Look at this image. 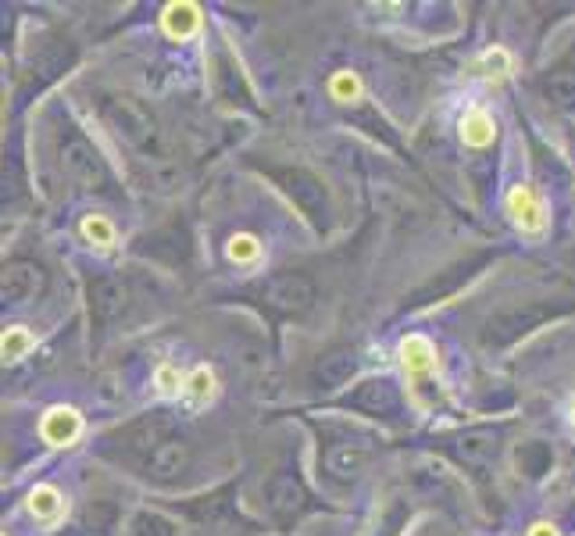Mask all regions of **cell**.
I'll use <instances>...</instances> for the list:
<instances>
[{"label":"cell","mask_w":575,"mask_h":536,"mask_svg":"<svg viewBox=\"0 0 575 536\" xmlns=\"http://www.w3.org/2000/svg\"><path fill=\"white\" fill-rule=\"evenodd\" d=\"M551 318V311L540 305H514V307H504L497 311L494 318H490V325H486V343H494V347H507V343H514L518 336H525V333H533L540 322H547Z\"/></svg>","instance_id":"1"},{"label":"cell","mask_w":575,"mask_h":536,"mask_svg":"<svg viewBox=\"0 0 575 536\" xmlns=\"http://www.w3.org/2000/svg\"><path fill=\"white\" fill-rule=\"evenodd\" d=\"M43 268L40 265H25V261H18V265H7L4 268V283H0V290H4V301H11V305H25V301H33L40 290H43Z\"/></svg>","instance_id":"2"},{"label":"cell","mask_w":575,"mask_h":536,"mask_svg":"<svg viewBox=\"0 0 575 536\" xmlns=\"http://www.w3.org/2000/svg\"><path fill=\"white\" fill-rule=\"evenodd\" d=\"M265 297L269 305L279 307V311H307L311 301H315V287L304 279V276H279L265 287Z\"/></svg>","instance_id":"3"},{"label":"cell","mask_w":575,"mask_h":536,"mask_svg":"<svg viewBox=\"0 0 575 536\" xmlns=\"http://www.w3.org/2000/svg\"><path fill=\"white\" fill-rule=\"evenodd\" d=\"M507 215L522 226V232H543L547 230V215H543V204L536 201L533 186L518 183L511 193H507Z\"/></svg>","instance_id":"4"},{"label":"cell","mask_w":575,"mask_h":536,"mask_svg":"<svg viewBox=\"0 0 575 536\" xmlns=\"http://www.w3.org/2000/svg\"><path fill=\"white\" fill-rule=\"evenodd\" d=\"M190 465V447L183 440H161V447H154L146 455V475L154 479H172Z\"/></svg>","instance_id":"5"},{"label":"cell","mask_w":575,"mask_h":536,"mask_svg":"<svg viewBox=\"0 0 575 536\" xmlns=\"http://www.w3.org/2000/svg\"><path fill=\"white\" fill-rule=\"evenodd\" d=\"M40 433L51 447H69L75 437L82 433V418L75 408H51L40 422Z\"/></svg>","instance_id":"6"},{"label":"cell","mask_w":575,"mask_h":536,"mask_svg":"<svg viewBox=\"0 0 575 536\" xmlns=\"http://www.w3.org/2000/svg\"><path fill=\"white\" fill-rule=\"evenodd\" d=\"M90 307L97 322H111L126 311V287L118 279H93L90 283Z\"/></svg>","instance_id":"7"},{"label":"cell","mask_w":575,"mask_h":536,"mask_svg":"<svg viewBox=\"0 0 575 536\" xmlns=\"http://www.w3.org/2000/svg\"><path fill=\"white\" fill-rule=\"evenodd\" d=\"M65 168L82 186H100L104 183V168L97 161V151H90L86 144H69L65 147Z\"/></svg>","instance_id":"8"},{"label":"cell","mask_w":575,"mask_h":536,"mask_svg":"<svg viewBox=\"0 0 575 536\" xmlns=\"http://www.w3.org/2000/svg\"><path fill=\"white\" fill-rule=\"evenodd\" d=\"M161 25H165V33L172 40H186V36H193L201 29V7L186 4V0L183 4H168L165 14H161Z\"/></svg>","instance_id":"9"},{"label":"cell","mask_w":575,"mask_h":536,"mask_svg":"<svg viewBox=\"0 0 575 536\" xmlns=\"http://www.w3.org/2000/svg\"><path fill=\"white\" fill-rule=\"evenodd\" d=\"M401 362H404V369H408L411 376H422V372L436 369V347H432L426 336L411 333V336L401 340Z\"/></svg>","instance_id":"10"},{"label":"cell","mask_w":575,"mask_h":536,"mask_svg":"<svg viewBox=\"0 0 575 536\" xmlns=\"http://www.w3.org/2000/svg\"><path fill=\"white\" fill-rule=\"evenodd\" d=\"M29 512H33V519L54 526V522L65 515V497H61L54 486L43 483V486H36V490L29 494Z\"/></svg>","instance_id":"11"},{"label":"cell","mask_w":575,"mask_h":536,"mask_svg":"<svg viewBox=\"0 0 575 536\" xmlns=\"http://www.w3.org/2000/svg\"><path fill=\"white\" fill-rule=\"evenodd\" d=\"M111 118H115V133H118V136H126V140H133V144H146V140H150V122H146L137 108H129V104L111 108Z\"/></svg>","instance_id":"12"},{"label":"cell","mask_w":575,"mask_h":536,"mask_svg":"<svg viewBox=\"0 0 575 536\" xmlns=\"http://www.w3.org/2000/svg\"><path fill=\"white\" fill-rule=\"evenodd\" d=\"M354 369H358L354 354L340 351V354H329V358H322V362H318V369H315V380H322L325 386H344L347 380H351V376H354Z\"/></svg>","instance_id":"13"},{"label":"cell","mask_w":575,"mask_h":536,"mask_svg":"<svg viewBox=\"0 0 575 536\" xmlns=\"http://www.w3.org/2000/svg\"><path fill=\"white\" fill-rule=\"evenodd\" d=\"M494 136H497V126L486 111H468L461 118V140L468 147H486V144H494Z\"/></svg>","instance_id":"14"},{"label":"cell","mask_w":575,"mask_h":536,"mask_svg":"<svg viewBox=\"0 0 575 536\" xmlns=\"http://www.w3.org/2000/svg\"><path fill=\"white\" fill-rule=\"evenodd\" d=\"M215 372L208 369V365H197L193 372H190V380H186V400H190V408H204L212 397H215Z\"/></svg>","instance_id":"15"},{"label":"cell","mask_w":575,"mask_h":536,"mask_svg":"<svg viewBox=\"0 0 575 536\" xmlns=\"http://www.w3.org/2000/svg\"><path fill=\"white\" fill-rule=\"evenodd\" d=\"M33 343H36V336H33L29 329H22V325L7 329V333H4V343H0L4 362H18V358H25V354L33 351Z\"/></svg>","instance_id":"16"},{"label":"cell","mask_w":575,"mask_h":536,"mask_svg":"<svg viewBox=\"0 0 575 536\" xmlns=\"http://www.w3.org/2000/svg\"><path fill=\"white\" fill-rule=\"evenodd\" d=\"M82 236H86L90 243H97L100 250L115 247V226H111L104 215H90V219L82 222Z\"/></svg>","instance_id":"17"},{"label":"cell","mask_w":575,"mask_h":536,"mask_svg":"<svg viewBox=\"0 0 575 536\" xmlns=\"http://www.w3.org/2000/svg\"><path fill=\"white\" fill-rule=\"evenodd\" d=\"M258 254H261V243H258L250 232H236V236L229 240V258H232V261L247 265V261H258Z\"/></svg>","instance_id":"18"},{"label":"cell","mask_w":575,"mask_h":536,"mask_svg":"<svg viewBox=\"0 0 575 536\" xmlns=\"http://www.w3.org/2000/svg\"><path fill=\"white\" fill-rule=\"evenodd\" d=\"M547 97H551L561 111H572L575 115V79H554V82H547Z\"/></svg>","instance_id":"19"},{"label":"cell","mask_w":575,"mask_h":536,"mask_svg":"<svg viewBox=\"0 0 575 536\" xmlns=\"http://www.w3.org/2000/svg\"><path fill=\"white\" fill-rule=\"evenodd\" d=\"M479 69H483V76H507L511 72V58H507V51L494 47V51H486L479 58Z\"/></svg>","instance_id":"20"},{"label":"cell","mask_w":575,"mask_h":536,"mask_svg":"<svg viewBox=\"0 0 575 536\" xmlns=\"http://www.w3.org/2000/svg\"><path fill=\"white\" fill-rule=\"evenodd\" d=\"M333 97H336V100H358L361 79L354 76V72H336V76H333Z\"/></svg>","instance_id":"21"},{"label":"cell","mask_w":575,"mask_h":536,"mask_svg":"<svg viewBox=\"0 0 575 536\" xmlns=\"http://www.w3.org/2000/svg\"><path fill=\"white\" fill-rule=\"evenodd\" d=\"M133 536H175V530L157 515H140L133 522Z\"/></svg>","instance_id":"22"},{"label":"cell","mask_w":575,"mask_h":536,"mask_svg":"<svg viewBox=\"0 0 575 536\" xmlns=\"http://www.w3.org/2000/svg\"><path fill=\"white\" fill-rule=\"evenodd\" d=\"M154 383H157V390H161L165 397H172V393H183V390H186V380H183L172 365H161V369H157V376H154Z\"/></svg>","instance_id":"23"},{"label":"cell","mask_w":575,"mask_h":536,"mask_svg":"<svg viewBox=\"0 0 575 536\" xmlns=\"http://www.w3.org/2000/svg\"><path fill=\"white\" fill-rule=\"evenodd\" d=\"M364 465V455L361 451H351V455H333L329 458V468L340 472V475H358V468Z\"/></svg>","instance_id":"24"},{"label":"cell","mask_w":575,"mask_h":536,"mask_svg":"<svg viewBox=\"0 0 575 536\" xmlns=\"http://www.w3.org/2000/svg\"><path fill=\"white\" fill-rule=\"evenodd\" d=\"M529 536H558V530H554V526H547V522H536V526L529 530Z\"/></svg>","instance_id":"25"}]
</instances>
